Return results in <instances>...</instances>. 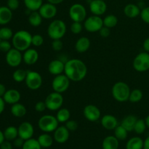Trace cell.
<instances>
[{"mask_svg":"<svg viewBox=\"0 0 149 149\" xmlns=\"http://www.w3.org/2000/svg\"><path fill=\"white\" fill-rule=\"evenodd\" d=\"M64 74L71 81L79 82L84 79L87 74V67L81 60L73 58L65 63Z\"/></svg>","mask_w":149,"mask_h":149,"instance_id":"1","label":"cell"},{"mask_svg":"<svg viewBox=\"0 0 149 149\" xmlns=\"http://www.w3.org/2000/svg\"><path fill=\"white\" fill-rule=\"evenodd\" d=\"M12 45L15 49L24 52L32 45L31 33L26 30L17 31L12 38Z\"/></svg>","mask_w":149,"mask_h":149,"instance_id":"2","label":"cell"},{"mask_svg":"<svg viewBox=\"0 0 149 149\" xmlns=\"http://www.w3.org/2000/svg\"><path fill=\"white\" fill-rule=\"evenodd\" d=\"M67 26L65 22L56 19L51 22L47 27V34L52 40L61 39L66 33Z\"/></svg>","mask_w":149,"mask_h":149,"instance_id":"3","label":"cell"},{"mask_svg":"<svg viewBox=\"0 0 149 149\" xmlns=\"http://www.w3.org/2000/svg\"><path fill=\"white\" fill-rule=\"evenodd\" d=\"M130 88L127 83L124 81H117L112 87L111 93L113 99L116 101L123 103L129 100L130 95Z\"/></svg>","mask_w":149,"mask_h":149,"instance_id":"4","label":"cell"},{"mask_svg":"<svg viewBox=\"0 0 149 149\" xmlns=\"http://www.w3.org/2000/svg\"><path fill=\"white\" fill-rule=\"evenodd\" d=\"M59 122L57 119L56 116L52 115H44L41 116L38 120V127L44 132H54L58 127Z\"/></svg>","mask_w":149,"mask_h":149,"instance_id":"5","label":"cell"},{"mask_svg":"<svg viewBox=\"0 0 149 149\" xmlns=\"http://www.w3.org/2000/svg\"><path fill=\"white\" fill-rule=\"evenodd\" d=\"M47 106V109L51 111H56L62 108L64 99L61 93L52 92L47 96L45 100Z\"/></svg>","mask_w":149,"mask_h":149,"instance_id":"6","label":"cell"},{"mask_svg":"<svg viewBox=\"0 0 149 149\" xmlns=\"http://www.w3.org/2000/svg\"><path fill=\"white\" fill-rule=\"evenodd\" d=\"M87 14L85 7L79 3L72 4L68 10V15L73 22H84L87 18Z\"/></svg>","mask_w":149,"mask_h":149,"instance_id":"7","label":"cell"},{"mask_svg":"<svg viewBox=\"0 0 149 149\" xmlns=\"http://www.w3.org/2000/svg\"><path fill=\"white\" fill-rule=\"evenodd\" d=\"M134 69L138 72H146L149 70V53L142 52L135 57L132 62Z\"/></svg>","mask_w":149,"mask_h":149,"instance_id":"8","label":"cell"},{"mask_svg":"<svg viewBox=\"0 0 149 149\" xmlns=\"http://www.w3.org/2000/svg\"><path fill=\"white\" fill-rule=\"evenodd\" d=\"M71 83V80L68 78L65 74L55 76L52 81V87L54 92L58 93H63L68 90Z\"/></svg>","mask_w":149,"mask_h":149,"instance_id":"9","label":"cell"},{"mask_svg":"<svg viewBox=\"0 0 149 149\" xmlns=\"http://www.w3.org/2000/svg\"><path fill=\"white\" fill-rule=\"evenodd\" d=\"M26 85L29 90H37L42 87L43 79L37 71H27V75H26Z\"/></svg>","mask_w":149,"mask_h":149,"instance_id":"10","label":"cell"},{"mask_svg":"<svg viewBox=\"0 0 149 149\" xmlns=\"http://www.w3.org/2000/svg\"><path fill=\"white\" fill-rule=\"evenodd\" d=\"M83 26L84 29L90 33L98 32L103 26V19L100 16L93 15L85 19Z\"/></svg>","mask_w":149,"mask_h":149,"instance_id":"11","label":"cell"},{"mask_svg":"<svg viewBox=\"0 0 149 149\" xmlns=\"http://www.w3.org/2000/svg\"><path fill=\"white\" fill-rule=\"evenodd\" d=\"M5 61L7 65H10V67L16 68L19 66L23 61L22 52L14 47L12 48L10 51L6 53Z\"/></svg>","mask_w":149,"mask_h":149,"instance_id":"12","label":"cell"},{"mask_svg":"<svg viewBox=\"0 0 149 149\" xmlns=\"http://www.w3.org/2000/svg\"><path fill=\"white\" fill-rule=\"evenodd\" d=\"M83 114H84V118L89 122H95L99 120V119L101 116V111L95 105H87L84 108L83 110Z\"/></svg>","mask_w":149,"mask_h":149,"instance_id":"13","label":"cell"},{"mask_svg":"<svg viewBox=\"0 0 149 149\" xmlns=\"http://www.w3.org/2000/svg\"><path fill=\"white\" fill-rule=\"evenodd\" d=\"M39 13L43 19L50 20L56 16L57 13H58V9L55 4H52L49 2L45 3L42 4V7L39 10Z\"/></svg>","mask_w":149,"mask_h":149,"instance_id":"14","label":"cell"},{"mask_svg":"<svg viewBox=\"0 0 149 149\" xmlns=\"http://www.w3.org/2000/svg\"><path fill=\"white\" fill-rule=\"evenodd\" d=\"M18 136L23 139L24 141L32 138L34 134V128L32 124L29 122H23L19 125L18 128Z\"/></svg>","mask_w":149,"mask_h":149,"instance_id":"15","label":"cell"},{"mask_svg":"<svg viewBox=\"0 0 149 149\" xmlns=\"http://www.w3.org/2000/svg\"><path fill=\"white\" fill-rule=\"evenodd\" d=\"M89 7L92 14L97 16L104 15L107 10V4L103 0H91Z\"/></svg>","mask_w":149,"mask_h":149,"instance_id":"16","label":"cell"},{"mask_svg":"<svg viewBox=\"0 0 149 149\" xmlns=\"http://www.w3.org/2000/svg\"><path fill=\"white\" fill-rule=\"evenodd\" d=\"M65 63L62 60L56 59L51 61L48 65V71L49 74L54 76H58L64 73Z\"/></svg>","mask_w":149,"mask_h":149,"instance_id":"17","label":"cell"},{"mask_svg":"<svg viewBox=\"0 0 149 149\" xmlns=\"http://www.w3.org/2000/svg\"><path fill=\"white\" fill-rule=\"evenodd\" d=\"M70 136V131L65 126H58L54 131L53 138L58 143H64L68 140Z\"/></svg>","mask_w":149,"mask_h":149,"instance_id":"18","label":"cell"},{"mask_svg":"<svg viewBox=\"0 0 149 149\" xmlns=\"http://www.w3.org/2000/svg\"><path fill=\"white\" fill-rule=\"evenodd\" d=\"M39 60V52L36 49L29 48L24 51L23 54V61L28 65H32L36 63Z\"/></svg>","mask_w":149,"mask_h":149,"instance_id":"19","label":"cell"},{"mask_svg":"<svg viewBox=\"0 0 149 149\" xmlns=\"http://www.w3.org/2000/svg\"><path fill=\"white\" fill-rule=\"evenodd\" d=\"M100 124L102 127L108 130H114L115 128L119 125L118 119L116 116L111 114H106L101 118Z\"/></svg>","mask_w":149,"mask_h":149,"instance_id":"20","label":"cell"},{"mask_svg":"<svg viewBox=\"0 0 149 149\" xmlns=\"http://www.w3.org/2000/svg\"><path fill=\"white\" fill-rule=\"evenodd\" d=\"M21 97L20 92L15 89H10L6 91L5 94L3 96L4 102L7 104L13 105L15 103H19Z\"/></svg>","mask_w":149,"mask_h":149,"instance_id":"21","label":"cell"},{"mask_svg":"<svg viewBox=\"0 0 149 149\" xmlns=\"http://www.w3.org/2000/svg\"><path fill=\"white\" fill-rule=\"evenodd\" d=\"M90 39L86 36H81L79 38L75 44V49L79 53H84L87 52L90 47Z\"/></svg>","mask_w":149,"mask_h":149,"instance_id":"22","label":"cell"},{"mask_svg":"<svg viewBox=\"0 0 149 149\" xmlns=\"http://www.w3.org/2000/svg\"><path fill=\"white\" fill-rule=\"evenodd\" d=\"M141 8L135 4H127L124 8V14L129 18H135L141 14Z\"/></svg>","mask_w":149,"mask_h":149,"instance_id":"23","label":"cell"},{"mask_svg":"<svg viewBox=\"0 0 149 149\" xmlns=\"http://www.w3.org/2000/svg\"><path fill=\"white\" fill-rule=\"evenodd\" d=\"M13 19V11L8 7H0V25L4 26L11 22Z\"/></svg>","mask_w":149,"mask_h":149,"instance_id":"24","label":"cell"},{"mask_svg":"<svg viewBox=\"0 0 149 149\" xmlns=\"http://www.w3.org/2000/svg\"><path fill=\"white\" fill-rule=\"evenodd\" d=\"M119 146V140L114 135H109L106 137L102 143L103 149H118Z\"/></svg>","mask_w":149,"mask_h":149,"instance_id":"25","label":"cell"},{"mask_svg":"<svg viewBox=\"0 0 149 149\" xmlns=\"http://www.w3.org/2000/svg\"><path fill=\"white\" fill-rule=\"evenodd\" d=\"M10 112L15 117L22 118L26 116V113H27V109L24 105L20 103H17L12 105Z\"/></svg>","mask_w":149,"mask_h":149,"instance_id":"26","label":"cell"},{"mask_svg":"<svg viewBox=\"0 0 149 149\" xmlns=\"http://www.w3.org/2000/svg\"><path fill=\"white\" fill-rule=\"evenodd\" d=\"M137 120H138V118L135 116L128 115L122 119L121 125L124 127L128 132H132V131H134V127H135Z\"/></svg>","mask_w":149,"mask_h":149,"instance_id":"27","label":"cell"},{"mask_svg":"<svg viewBox=\"0 0 149 149\" xmlns=\"http://www.w3.org/2000/svg\"><path fill=\"white\" fill-rule=\"evenodd\" d=\"M37 141L42 148H49L53 144L54 138L49 134L45 132L38 137Z\"/></svg>","mask_w":149,"mask_h":149,"instance_id":"28","label":"cell"},{"mask_svg":"<svg viewBox=\"0 0 149 149\" xmlns=\"http://www.w3.org/2000/svg\"><path fill=\"white\" fill-rule=\"evenodd\" d=\"M144 141L140 137H133L127 141L126 149H143Z\"/></svg>","mask_w":149,"mask_h":149,"instance_id":"29","label":"cell"},{"mask_svg":"<svg viewBox=\"0 0 149 149\" xmlns=\"http://www.w3.org/2000/svg\"><path fill=\"white\" fill-rule=\"evenodd\" d=\"M42 17L39 14V11H33L31 12L29 15L28 20H29V24L33 27H38L42 23Z\"/></svg>","mask_w":149,"mask_h":149,"instance_id":"30","label":"cell"},{"mask_svg":"<svg viewBox=\"0 0 149 149\" xmlns=\"http://www.w3.org/2000/svg\"><path fill=\"white\" fill-rule=\"evenodd\" d=\"M23 2L26 9L31 12L39 11L40 7L44 4L43 0H23Z\"/></svg>","mask_w":149,"mask_h":149,"instance_id":"31","label":"cell"},{"mask_svg":"<svg viewBox=\"0 0 149 149\" xmlns=\"http://www.w3.org/2000/svg\"><path fill=\"white\" fill-rule=\"evenodd\" d=\"M56 118L59 123H65L68 121L71 117V113L69 110L66 108H61L59 110L57 111Z\"/></svg>","mask_w":149,"mask_h":149,"instance_id":"32","label":"cell"},{"mask_svg":"<svg viewBox=\"0 0 149 149\" xmlns=\"http://www.w3.org/2000/svg\"><path fill=\"white\" fill-rule=\"evenodd\" d=\"M4 135L5 140L9 141H14L15 138L18 137V130L17 128L14 126H9L4 130Z\"/></svg>","mask_w":149,"mask_h":149,"instance_id":"33","label":"cell"},{"mask_svg":"<svg viewBox=\"0 0 149 149\" xmlns=\"http://www.w3.org/2000/svg\"><path fill=\"white\" fill-rule=\"evenodd\" d=\"M118 23V18L114 15H108L103 19V26L112 29L115 27Z\"/></svg>","mask_w":149,"mask_h":149,"instance_id":"34","label":"cell"},{"mask_svg":"<svg viewBox=\"0 0 149 149\" xmlns=\"http://www.w3.org/2000/svg\"><path fill=\"white\" fill-rule=\"evenodd\" d=\"M128 131L122 125H118L114 129V136L119 141H125L127 138Z\"/></svg>","mask_w":149,"mask_h":149,"instance_id":"35","label":"cell"},{"mask_svg":"<svg viewBox=\"0 0 149 149\" xmlns=\"http://www.w3.org/2000/svg\"><path fill=\"white\" fill-rule=\"evenodd\" d=\"M27 75V71H25L23 69H16L13 74V79L15 82L21 83L25 81Z\"/></svg>","mask_w":149,"mask_h":149,"instance_id":"36","label":"cell"},{"mask_svg":"<svg viewBox=\"0 0 149 149\" xmlns=\"http://www.w3.org/2000/svg\"><path fill=\"white\" fill-rule=\"evenodd\" d=\"M22 149H42V146L38 142L37 139L31 138L25 141Z\"/></svg>","mask_w":149,"mask_h":149,"instance_id":"37","label":"cell"},{"mask_svg":"<svg viewBox=\"0 0 149 149\" xmlns=\"http://www.w3.org/2000/svg\"><path fill=\"white\" fill-rule=\"evenodd\" d=\"M143 97V92L139 89H135L133 90H131L129 100L131 103H138L142 100Z\"/></svg>","mask_w":149,"mask_h":149,"instance_id":"38","label":"cell"},{"mask_svg":"<svg viewBox=\"0 0 149 149\" xmlns=\"http://www.w3.org/2000/svg\"><path fill=\"white\" fill-rule=\"evenodd\" d=\"M146 124L144 119H138L135 125V127H134V131L135 133L138 135H141L146 130Z\"/></svg>","mask_w":149,"mask_h":149,"instance_id":"39","label":"cell"},{"mask_svg":"<svg viewBox=\"0 0 149 149\" xmlns=\"http://www.w3.org/2000/svg\"><path fill=\"white\" fill-rule=\"evenodd\" d=\"M14 35L13 30L8 27H2L0 29V37L2 40H9Z\"/></svg>","mask_w":149,"mask_h":149,"instance_id":"40","label":"cell"},{"mask_svg":"<svg viewBox=\"0 0 149 149\" xmlns=\"http://www.w3.org/2000/svg\"><path fill=\"white\" fill-rule=\"evenodd\" d=\"M84 26L80 22H73L71 25V31L74 34H79L83 30Z\"/></svg>","mask_w":149,"mask_h":149,"instance_id":"41","label":"cell"},{"mask_svg":"<svg viewBox=\"0 0 149 149\" xmlns=\"http://www.w3.org/2000/svg\"><path fill=\"white\" fill-rule=\"evenodd\" d=\"M44 44V38L40 34H34L32 36V45L36 47H41Z\"/></svg>","mask_w":149,"mask_h":149,"instance_id":"42","label":"cell"},{"mask_svg":"<svg viewBox=\"0 0 149 149\" xmlns=\"http://www.w3.org/2000/svg\"><path fill=\"white\" fill-rule=\"evenodd\" d=\"M141 18L144 23L149 24V7H145L141 11Z\"/></svg>","mask_w":149,"mask_h":149,"instance_id":"43","label":"cell"},{"mask_svg":"<svg viewBox=\"0 0 149 149\" xmlns=\"http://www.w3.org/2000/svg\"><path fill=\"white\" fill-rule=\"evenodd\" d=\"M12 49V45L9 40H2L0 43V51L4 53H7Z\"/></svg>","mask_w":149,"mask_h":149,"instance_id":"44","label":"cell"},{"mask_svg":"<svg viewBox=\"0 0 149 149\" xmlns=\"http://www.w3.org/2000/svg\"><path fill=\"white\" fill-rule=\"evenodd\" d=\"M52 47L53 50L55 52H59L61 51L63 48V42L61 41V39H55L52 40Z\"/></svg>","mask_w":149,"mask_h":149,"instance_id":"45","label":"cell"},{"mask_svg":"<svg viewBox=\"0 0 149 149\" xmlns=\"http://www.w3.org/2000/svg\"><path fill=\"white\" fill-rule=\"evenodd\" d=\"M19 6H20L19 0H7V7H8L12 11H14V10L18 9Z\"/></svg>","mask_w":149,"mask_h":149,"instance_id":"46","label":"cell"},{"mask_svg":"<svg viewBox=\"0 0 149 149\" xmlns=\"http://www.w3.org/2000/svg\"><path fill=\"white\" fill-rule=\"evenodd\" d=\"M65 126L66 127V128L68 130L73 132V131H75L77 130V128H78V124H77V122L76 121L70 120L69 119V120L65 122Z\"/></svg>","mask_w":149,"mask_h":149,"instance_id":"47","label":"cell"},{"mask_svg":"<svg viewBox=\"0 0 149 149\" xmlns=\"http://www.w3.org/2000/svg\"><path fill=\"white\" fill-rule=\"evenodd\" d=\"M47 109L46 103L45 101H38L35 105V110L37 112H44Z\"/></svg>","mask_w":149,"mask_h":149,"instance_id":"48","label":"cell"},{"mask_svg":"<svg viewBox=\"0 0 149 149\" xmlns=\"http://www.w3.org/2000/svg\"><path fill=\"white\" fill-rule=\"evenodd\" d=\"M111 29L109 28L106 27V26H103L102 27V29L99 31V33H100V35L103 38H107L110 36V33H111Z\"/></svg>","mask_w":149,"mask_h":149,"instance_id":"49","label":"cell"},{"mask_svg":"<svg viewBox=\"0 0 149 149\" xmlns=\"http://www.w3.org/2000/svg\"><path fill=\"white\" fill-rule=\"evenodd\" d=\"M25 141L23 139H22L20 137H17V138L13 141V145H14L15 147L16 148H20V147H23V143H24Z\"/></svg>","mask_w":149,"mask_h":149,"instance_id":"50","label":"cell"},{"mask_svg":"<svg viewBox=\"0 0 149 149\" xmlns=\"http://www.w3.org/2000/svg\"><path fill=\"white\" fill-rule=\"evenodd\" d=\"M0 149H13V145L10 143V141H5L0 145Z\"/></svg>","mask_w":149,"mask_h":149,"instance_id":"51","label":"cell"},{"mask_svg":"<svg viewBox=\"0 0 149 149\" xmlns=\"http://www.w3.org/2000/svg\"><path fill=\"white\" fill-rule=\"evenodd\" d=\"M143 47L145 52H147L149 53V37L144 40L143 44Z\"/></svg>","mask_w":149,"mask_h":149,"instance_id":"52","label":"cell"},{"mask_svg":"<svg viewBox=\"0 0 149 149\" xmlns=\"http://www.w3.org/2000/svg\"><path fill=\"white\" fill-rule=\"evenodd\" d=\"M5 103L3 97H0V115L4 112V109H5Z\"/></svg>","mask_w":149,"mask_h":149,"instance_id":"53","label":"cell"},{"mask_svg":"<svg viewBox=\"0 0 149 149\" xmlns=\"http://www.w3.org/2000/svg\"><path fill=\"white\" fill-rule=\"evenodd\" d=\"M6 91H7V89H6L5 85L0 83V97H3L4 95L5 94Z\"/></svg>","mask_w":149,"mask_h":149,"instance_id":"54","label":"cell"},{"mask_svg":"<svg viewBox=\"0 0 149 149\" xmlns=\"http://www.w3.org/2000/svg\"><path fill=\"white\" fill-rule=\"evenodd\" d=\"M47 2L51 3L52 4H55V5H57V4H60L62 2H63L65 0H47Z\"/></svg>","mask_w":149,"mask_h":149,"instance_id":"55","label":"cell"},{"mask_svg":"<svg viewBox=\"0 0 149 149\" xmlns=\"http://www.w3.org/2000/svg\"><path fill=\"white\" fill-rule=\"evenodd\" d=\"M143 149H149V136L147 137L144 141Z\"/></svg>","mask_w":149,"mask_h":149,"instance_id":"56","label":"cell"},{"mask_svg":"<svg viewBox=\"0 0 149 149\" xmlns=\"http://www.w3.org/2000/svg\"><path fill=\"white\" fill-rule=\"evenodd\" d=\"M4 141H5V138H4V132H2V131L0 130V145H1Z\"/></svg>","mask_w":149,"mask_h":149,"instance_id":"57","label":"cell"},{"mask_svg":"<svg viewBox=\"0 0 149 149\" xmlns=\"http://www.w3.org/2000/svg\"><path fill=\"white\" fill-rule=\"evenodd\" d=\"M145 122H146V126L147 127L149 128V115L146 116V118L145 119Z\"/></svg>","mask_w":149,"mask_h":149,"instance_id":"58","label":"cell"},{"mask_svg":"<svg viewBox=\"0 0 149 149\" xmlns=\"http://www.w3.org/2000/svg\"><path fill=\"white\" fill-rule=\"evenodd\" d=\"M1 41H2V39H1V37H0V43H1Z\"/></svg>","mask_w":149,"mask_h":149,"instance_id":"59","label":"cell"},{"mask_svg":"<svg viewBox=\"0 0 149 149\" xmlns=\"http://www.w3.org/2000/svg\"><path fill=\"white\" fill-rule=\"evenodd\" d=\"M137 1H144V0H137Z\"/></svg>","mask_w":149,"mask_h":149,"instance_id":"60","label":"cell"},{"mask_svg":"<svg viewBox=\"0 0 149 149\" xmlns=\"http://www.w3.org/2000/svg\"><path fill=\"white\" fill-rule=\"evenodd\" d=\"M103 1H106V0H103Z\"/></svg>","mask_w":149,"mask_h":149,"instance_id":"61","label":"cell"},{"mask_svg":"<svg viewBox=\"0 0 149 149\" xmlns=\"http://www.w3.org/2000/svg\"><path fill=\"white\" fill-rule=\"evenodd\" d=\"M0 7H1V6H0Z\"/></svg>","mask_w":149,"mask_h":149,"instance_id":"62","label":"cell"}]
</instances>
